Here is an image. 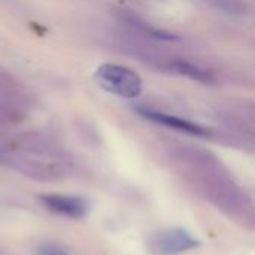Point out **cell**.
Listing matches in <instances>:
<instances>
[{
  "instance_id": "cell-3",
  "label": "cell",
  "mask_w": 255,
  "mask_h": 255,
  "mask_svg": "<svg viewBox=\"0 0 255 255\" xmlns=\"http://www.w3.org/2000/svg\"><path fill=\"white\" fill-rule=\"evenodd\" d=\"M199 247V242L182 229H167L149 238V250L155 255H178Z\"/></svg>"
},
{
  "instance_id": "cell-2",
  "label": "cell",
  "mask_w": 255,
  "mask_h": 255,
  "mask_svg": "<svg viewBox=\"0 0 255 255\" xmlns=\"http://www.w3.org/2000/svg\"><path fill=\"white\" fill-rule=\"evenodd\" d=\"M94 78L103 90L118 97L134 99L142 93L140 76L126 66L102 64L96 70Z\"/></svg>"
},
{
  "instance_id": "cell-5",
  "label": "cell",
  "mask_w": 255,
  "mask_h": 255,
  "mask_svg": "<svg viewBox=\"0 0 255 255\" xmlns=\"http://www.w3.org/2000/svg\"><path fill=\"white\" fill-rule=\"evenodd\" d=\"M137 114L140 117L152 121V123L161 124L164 127H169V128H173V130H178V131H182V133H188V134H193V136H208L209 134V130H206L205 127H202V126H199L196 123H191L188 120L179 118L176 115L152 111V109H148V108H137Z\"/></svg>"
},
{
  "instance_id": "cell-6",
  "label": "cell",
  "mask_w": 255,
  "mask_h": 255,
  "mask_svg": "<svg viewBox=\"0 0 255 255\" xmlns=\"http://www.w3.org/2000/svg\"><path fill=\"white\" fill-rule=\"evenodd\" d=\"M172 69L179 73V75H184V76H188L190 79L193 81H197V82H202V84H209L212 82V76L209 72H206L205 69L190 63V61H185V60H175L172 63Z\"/></svg>"
},
{
  "instance_id": "cell-1",
  "label": "cell",
  "mask_w": 255,
  "mask_h": 255,
  "mask_svg": "<svg viewBox=\"0 0 255 255\" xmlns=\"http://www.w3.org/2000/svg\"><path fill=\"white\" fill-rule=\"evenodd\" d=\"M200 193L230 221L255 232V203L229 176L223 166L209 154L200 151L184 152Z\"/></svg>"
},
{
  "instance_id": "cell-4",
  "label": "cell",
  "mask_w": 255,
  "mask_h": 255,
  "mask_svg": "<svg viewBox=\"0 0 255 255\" xmlns=\"http://www.w3.org/2000/svg\"><path fill=\"white\" fill-rule=\"evenodd\" d=\"M39 200L48 211L73 220L84 218L90 209L88 202L81 196L48 193V194H40Z\"/></svg>"
},
{
  "instance_id": "cell-7",
  "label": "cell",
  "mask_w": 255,
  "mask_h": 255,
  "mask_svg": "<svg viewBox=\"0 0 255 255\" xmlns=\"http://www.w3.org/2000/svg\"><path fill=\"white\" fill-rule=\"evenodd\" d=\"M40 255H67L61 248L58 247H52V245H46L40 250Z\"/></svg>"
}]
</instances>
